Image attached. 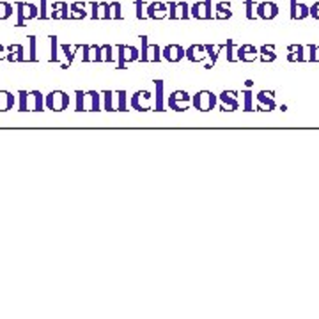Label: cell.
I'll return each mask as SVG.
<instances>
[{
  "instance_id": "4",
  "label": "cell",
  "mask_w": 319,
  "mask_h": 319,
  "mask_svg": "<svg viewBox=\"0 0 319 319\" xmlns=\"http://www.w3.org/2000/svg\"><path fill=\"white\" fill-rule=\"evenodd\" d=\"M239 93L238 91H222L218 96L220 110L222 112H234L239 108Z\"/></svg>"
},
{
  "instance_id": "47",
  "label": "cell",
  "mask_w": 319,
  "mask_h": 319,
  "mask_svg": "<svg viewBox=\"0 0 319 319\" xmlns=\"http://www.w3.org/2000/svg\"><path fill=\"white\" fill-rule=\"evenodd\" d=\"M309 16H312L314 20H319V2L312 4V7H309Z\"/></svg>"
},
{
  "instance_id": "2",
  "label": "cell",
  "mask_w": 319,
  "mask_h": 319,
  "mask_svg": "<svg viewBox=\"0 0 319 319\" xmlns=\"http://www.w3.org/2000/svg\"><path fill=\"white\" fill-rule=\"evenodd\" d=\"M69 103H71V100H69V96L64 91H52L45 98V106L53 110V112H62V110L68 108Z\"/></svg>"
},
{
  "instance_id": "6",
  "label": "cell",
  "mask_w": 319,
  "mask_h": 319,
  "mask_svg": "<svg viewBox=\"0 0 319 319\" xmlns=\"http://www.w3.org/2000/svg\"><path fill=\"white\" fill-rule=\"evenodd\" d=\"M190 16L197 20H213V7H211V0L204 2H195L190 7Z\"/></svg>"
},
{
  "instance_id": "21",
  "label": "cell",
  "mask_w": 319,
  "mask_h": 319,
  "mask_svg": "<svg viewBox=\"0 0 319 319\" xmlns=\"http://www.w3.org/2000/svg\"><path fill=\"white\" fill-rule=\"evenodd\" d=\"M53 9L55 11H52V18H55V20H59V18H62V20H68L69 18V7L66 2H55L53 4Z\"/></svg>"
},
{
  "instance_id": "24",
  "label": "cell",
  "mask_w": 319,
  "mask_h": 319,
  "mask_svg": "<svg viewBox=\"0 0 319 319\" xmlns=\"http://www.w3.org/2000/svg\"><path fill=\"white\" fill-rule=\"evenodd\" d=\"M124 59H126V64L138 61V59H140V50H138L137 46H126L124 45Z\"/></svg>"
},
{
  "instance_id": "26",
  "label": "cell",
  "mask_w": 319,
  "mask_h": 319,
  "mask_svg": "<svg viewBox=\"0 0 319 319\" xmlns=\"http://www.w3.org/2000/svg\"><path fill=\"white\" fill-rule=\"evenodd\" d=\"M30 96L34 98V112H43L45 110V96L39 91H32Z\"/></svg>"
},
{
  "instance_id": "15",
  "label": "cell",
  "mask_w": 319,
  "mask_h": 319,
  "mask_svg": "<svg viewBox=\"0 0 319 319\" xmlns=\"http://www.w3.org/2000/svg\"><path fill=\"white\" fill-rule=\"evenodd\" d=\"M287 61L289 62H305V46L303 45H289L287 46Z\"/></svg>"
},
{
  "instance_id": "32",
  "label": "cell",
  "mask_w": 319,
  "mask_h": 319,
  "mask_svg": "<svg viewBox=\"0 0 319 319\" xmlns=\"http://www.w3.org/2000/svg\"><path fill=\"white\" fill-rule=\"evenodd\" d=\"M140 41H142L140 61L142 62H149V41H147V36H140Z\"/></svg>"
},
{
  "instance_id": "25",
  "label": "cell",
  "mask_w": 319,
  "mask_h": 319,
  "mask_svg": "<svg viewBox=\"0 0 319 319\" xmlns=\"http://www.w3.org/2000/svg\"><path fill=\"white\" fill-rule=\"evenodd\" d=\"M28 100H30V93H27V91H20V93H18V110H20V112H27V110L30 108Z\"/></svg>"
},
{
  "instance_id": "46",
  "label": "cell",
  "mask_w": 319,
  "mask_h": 319,
  "mask_svg": "<svg viewBox=\"0 0 319 319\" xmlns=\"http://www.w3.org/2000/svg\"><path fill=\"white\" fill-rule=\"evenodd\" d=\"M309 61L311 62H318V45H309Z\"/></svg>"
},
{
  "instance_id": "3",
  "label": "cell",
  "mask_w": 319,
  "mask_h": 319,
  "mask_svg": "<svg viewBox=\"0 0 319 319\" xmlns=\"http://www.w3.org/2000/svg\"><path fill=\"white\" fill-rule=\"evenodd\" d=\"M190 103H192V96L186 93V91H174L169 96V100H167V105H169V108L174 110V112H185V110H188Z\"/></svg>"
},
{
  "instance_id": "30",
  "label": "cell",
  "mask_w": 319,
  "mask_h": 319,
  "mask_svg": "<svg viewBox=\"0 0 319 319\" xmlns=\"http://www.w3.org/2000/svg\"><path fill=\"white\" fill-rule=\"evenodd\" d=\"M241 96H243V110H245V112H252V110H254V105H252V101H254V94L246 89L241 93Z\"/></svg>"
},
{
  "instance_id": "29",
  "label": "cell",
  "mask_w": 319,
  "mask_h": 319,
  "mask_svg": "<svg viewBox=\"0 0 319 319\" xmlns=\"http://www.w3.org/2000/svg\"><path fill=\"white\" fill-rule=\"evenodd\" d=\"M243 5H245V16H246V20H255V0H243Z\"/></svg>"
},
{
  "instance_id": "51",
  "label": "cell",
  "mask_w": 319,
  "mask_h": 319,
  "mask_svg": "<svg viewBox=\"0 0 319 319\" xmlns=\"http://www.w3.org/2000/svg\"><path fill=\"white\" fill-rule=\"evenodd\" d=\"M5 52H7V50L0 45V61H5V57H7V53H5Z\"/></svg>"
},
{
  "instance_id": "52",
  "label": "cell",
  "mask_w": 319,
  "mask_h": 319,
  "mask_svg": "<svg viewBox=\"0 0 319 319\" xmlns=\"http://www.w3.org/2000/svg\"><path fill=\"white\" fill-rule=\"evenodd\" d=\"M245 85H246V89H250L252 85H254V80H246V82H245Z\"/></svg>"
},
{
  "instance_id": "41",
  "label": "cell",
  "mask_w": 319,
  "mask_h": 319,
  "mask_svg": "<svg viewBox=\"0 0 319 319\" xmlns=\"http://www.w3.org/2000/svg\"><path fill=\"white\" fill-rule=\"evenodd\" d=\"M101 5V11H103V20H112V9H110V4H106V2H100Z\"/></svg>"
},
{
  "instance_id": "35",
  "label": "cell",
  "mask_w": 319,
  "mask_h": 319,
  "mask_svg": "<svg viewBox=\"0 0 319 319\" xmlns=\"http://www.w3.org/2000/svg\"><path fill=\"white\" fill-rule=\"evenodd\" d=\"M309 16V5L307 4H298L295 11V20H305Z\"/></svg>"
},
{
  "instance_id": "18",
  "label": "cell",
  "mask_w": 319,
  "mask_h": 319,
  "mask_svg": "<svg viewBox=\"0 0 319 319\" xmlns=\"http://www.w3.org/2000/svg\"><path fill=\"white\" fill-rule=\"evenodd\" d=\"M259 59L264 64H270L277 59V53H275V45H263L259 48Z\"/></svg>"
},
{
  "instance_id": "34",
  "label": "cell",
  "mask_w": 319,
  "mask_h": 319,
  "mask_svg": "<svg viewBox=\"0 0 319 319\" xmlns=\"http://www.w3.org/2000/svg\"><path fill=\"white\" fill-rule=\"evenodd\" d=\"M85 96H87V94H85L84 91H77V94H75V98H77V101H75V110H77V112H84L85 110Z\"/></svg>"
},
{
  "instance_id": "11",
  "label": "cell",
  "mask_w": 319,
  "mask_h": 319,
  "mask_svg": "<svg viewBox=\"0 0 319 319\" xmlns=\"http://www.w3.org/2000/svg\"><path fill=\"white\" fill-rule=\"evenodd\" d=\"M91 50L94 52L93 55V62H115L113 59V50L110 45H103V46H98V45H93Z\"/></svg>"
},
{
  "instance_id": "48",
  "label": "cell",
  "mask_w": 319,
  "mask_h": 319,
  "mask_svg": "<svg viewBox=\"0 0 319 319\" xmlns=\"http://www.w3.org/2000/svg\"><path fill=\"white\" fill-rule=\"evenodd\" d=\"M91 7H93L91 18H93V20H98V18H100V4H98V2H91Z\"/></svg>"
},
{
  "instance_id": "8",
  "label": "cell",
  "mask_w": 319,
  "mask_h": 319,
  "mask_svg": "<svg viewBox=\"0 0 319 319\" xmlns=\"http://www.w3.org/2000/svg\"><path fill=\"white\" fill-rule=\"evenodd\" d=\"M255 14L261 20L271 21L279 16V5L275 4V2H261V4L255 5Z\"/></svg>"
},
{
  "instance_id": "10",
  "label": "cell",
  "mask_w": 319,
  "mask_h": 319,
  "mask_svg": "<svg viewBox=\"0 0 319 319\" xmlns=\"http://www.w3.org/2000/svg\"><path fill=\"white\" fill-rule=\"evenodd\" d=\"M162 59L169 61L170 64H176V62L185 59V48L181 45H167L162 50Z\"/></svg>"
},
{
  "instance_id": "31",
  "label": "cell",
  "mask_w": 319,
  "mask_h": 319,
  "mask_svg": "<svg viewBox=\"0 0 319 319\" xmlns=\"http://www.w3.org/2000/svg\"><path fill=\"white\" fill-rule=\"evenodd\" d=\"M103 108H105L106 112H113V110H115V105H113V93H110V91L103 93Z\"/></svg>"
},
{
  "instance_id": "36",
  "label": "cell",
  "mask_w": 319,
  "mask_h": 319,
  "mask_svg": "<svg viewBox=\"0 0 319 319\" xmlns=\"http://www.w3.org/2000/svg\"><path fill=\"white\" fill-rule=\"evenodd\" d=\"M12 14V5L7 2H0V20H7Z\"/></svg>"
},
{
  "instance_id": "44",
  "label": "cell",
  "mask_w": 319,
  "mask_h": 319,
  "mask_svg": "<svg viewBox=\"0 0 319 319\" xmlns=\"http://www.w3.org/2000/svg\"><path fill=\"white\" fill-rule=\"evenodd\" d=\"M135 5H137V18L138 20L147 18L146 14H144V0H135Z\"/></svg>"
},
{
  "instance_id": "38",
  "label": "cell",
  "mask_w": 319,
  "mask_h": 319,
  "mask_svg": "<svg viewBox=\"0 0 319 319\" xmlns=\"http://www.w3.org/2000/svg\"><path fill=\"white\" fill-rule=\"evenodd\" d=\"M117 69H124L126 68V59H124V45H119L117 46Z\"/></svg>"
},
{
  "instance_id": "22",
  "label": "cell",
  "mask_w": 319,
  "mask_h": 319,
  "mask_svg": "<svg viewBox=\"0 0 319 319\" xmlns=\"http://www.w3.org/2000/svg\"><path fill=\"white\" fill-rule=\"evenodd\" d=\"M154 87H156V112H163V87L165 82L163 80H154Z\"/></svg>"
},
{
  "instance_id": "45",
  "label": "cell",
  "mask_w": 319,
  "mask_h": 319,
  "mask_svg": "<svg viewBox=\"0 0 319 319\" xmlns=\"http://www.w3.org/2000/svg\"><path fill=\"white\" fill-rule=\"evenodd\" d=\"M82 61L84 62H93V57H91V46L89 45H85V46H82Z\"/></svg>"
},
{
  "instance_id": "1",
  "label": "cell",
  "mask_w": 319,
  "mask_h": 319,
  "mask_svg": "<svg viewBox=\"0 0 319 319\" xmlns=\"http://www.w3.org/2000/svg\"><path fill=\"white\" fill-rule=\"evenodd\" d=\"M216 103H218V96L211 91H199L197 94L192 96V105L199 112H211V110H214Z\"/></svg>"
},
{
  "instance_id": "40",
  "label": "cell",
  "mask_w": 319,
  "mask_h": 319,
  "mask_svg": "<svg viewBox=\"0 0 319 319\" xmlns=\"http://www.w3.org/2000/svg\"><path fill=\"white\" fill-rule=\"evenodd\" d=\"M110 9H112V18L113 20H122V12H121V2H113L110 4Z\"/></svg>"
},
{
  "instance_id": "49",
  "label": "cell",
  "mask_w": 319,
  "mask_h": 319,
  "mask_svg": "<svg viewBox=\"0 0 319 319\" xmlns=\"http://www.w3.org/2000/svg\"><path fill=\"white\" fill-rule=\"evenodd\" d=\"M41 20H46L48 14H46V0H41V12H39Z\"/></svg>"
},
{
  "instance_id": "12",
  "label": "cell",
  "mask_w": 319,
  "mask_h": 319,
  "mask_svg": "<svg viewBox=\"0 0 319 319\" xmlns=\"http://www.w3.org/2000/svg\"><path fill=\"white\" fill-rule=\"evenodd\" d=\"M146 11V16L151 20H163V18L169 16V7L163 2H151Z\"/></svg>"
},
{
  "instance_id": "42",
  "label": "cell",
  "mask_w": 319,
  "mask_h": 319,
  "mask_svg": "<svg viewBox=\"0 0 319 319\" xmlns=\"http://www.w3.org/2000/svg\"><path fill=\"white\" fill-rule=\"evenodd\" d=\"M28 46H30L28 61H36V37L34 36H28Z\"/></svg>"
},
{
  "instance_id": "23",
  "label": "cell",
  "mask_w": 319,
  "mask_h": 319,
  "mask_svg": "<svg viewBox=\"0 0 319 319\" xmlns=\"http://www.w3.org/2000/svg\"><path fill=\"white\" fill-rule=\"evenodd\" d=\"M85 16H87L85 2H75V4H71V20H82V18Z\"/></svg>"
},
{
  "instance_id": "37",
  "label": "cell",
  "mask_w": 319,
  "mask_h": 319,
  "mask_svg": "<svg viewBox=\"0 0 319 319\" xmlns=\"http://www.w3.org/2000/svg\"><path fill=\"white\" fill-rule=\"evenodd\" d=\"M149 52L153 53V55L149 57V61H154V62H160V61H162V48H160L158 45L149 46Z\"/></svg>"
},
{
  "instance_id": "39",
  "label": "cell",
  "mask_w": 319,
  "mask_h": 319,
  "mask_svg": "<svg viewBox=\"0 0 319 319\" xmlns=\"http://www.w3.org/2000/svg\"><path fill=\"white\" fill-rule=\"evenodd\" d=\"M232 46H234V41L232 39H227V43H225V50H227V61L229 62H234V61H238V59H236L234 57V53H232Z\"/></svg>"
},
{
  "instance_id": "33",
  "label": "cell",
  "mask_w": 319,
  "mask_h": 319,
  "mask_svg": "<svg viewBox=\"0 0 319 319\" xmlns=\"http://www.w3.org/2000/svg\"><path fill=\"white\" fill-rule=\"evenodd\" d=\"M115 108L119 110V112H126L128 110V94L124 93V91H119L117 93V106Z\"/></svg>"
},
{
  "instance_id": "43",
  "label": "cell",
  "mask_w": 319,
  "mask_h": 319,
  "mask_svg": "<svg viewBox=\"0 0 319 319\" xmlns=\"http://www.w3.org/2000/svg\"><path fill=\"white\" fill-rule=\"evenodd\" d=\"M52 57H50V62H59V57H57V36H52Z\"/></svg>"
},
{
  "instance_id": "28",
  "label": "cell",
  "mask_w": 319,
  "mask_h": 319,
  "mask_svg": "<svg viewBox=\"0 0 319 319\" xmlns=\"http://www.w3.org/2000/svg\"><path fill=\"white\" fill-rule=\"evenodd\" d=\"M87 96H91V112H100V108L103 106L100 93H96V91H89Z\"/></svg>"
},
{
  "instance_id": "9",
  "label": "cell",
  "mask_w": 319,
  "mask_h": 319,
  "mask_svg": "<svg viewBox=\"0 0 319 319\" xmlns=\"http://www.w3.org/2000/svg\"><path fill=\"white\" fill-rule=\"evenodd\" d=\"M149 100H151L149 91H137V93L131 96L129 105H131L133 110H138V112H147V110H151Z\"/></svg>"
},
{
  "instance_id": "27",
  "label": "cell",
  "mask_w": 319,
  "mask_h": 319,
  "mask_svg": "<svg viewBox=\"0 0 319 319\" xmlns=\"http://www.w3.org/2000/svg\"><path fill=\"white\" fill-rule=\"evenodd\" d=\"M61 48H62V52H64V55H66V62L62 64V69H68L69 64L75 61V50H77V46H75V48H71L69 45H61Z\"/></svg>"
},
{
  "instance_id": "20",
  "label": "cell",
  "mask_w": 319,
  "mask_h": 319,
  "mask_svg": "<svg viewBox=\"0 0 319 319\" xmlns=\"http://www.w3.org/2000/svg\"><path fill=\"white\" fill-rule=\"evenodd\" d=\"M214 16L218 20H229L232 16V11H230V2H218L216 7H214Z\"/></svg>"
},
{
  "instance_id": "7",
  "label": "cell",
  "mask_w": 319,
  "mask_h": 319,
  "mask_svg": "<svg viewBox=\"0 0 319 319\" xmlns=\"http://www.w3.org/2000/svg\"><path fill=\"white\" fill-rule=\"evenodd\" d=\"M18 9V21H16V27H23L25 20H34V18L39 16L37 12V7L34 4H23V2H18L16 4Z\"/></svg>"
},
{
  "instance_id": "50",
  "label": "cell",
  "mask_w": 319,
  "mask_h": 319,
  "mask_svg": "<svg viewBox=\"0 0 319 319\" xmlns=\"http://www.w3.org/2000/svg\"><path fill=\"white\" fill-rule=\"evenodd\" d=\"M298 5V0H291V20H295V11Z\"/></svg>"
},
{
  "instance_id": "17",
  "label": "cell",
  "mask_w": 319,
  "mask_h": 319,
  "mask_svg": "<svg viewBox=\"0 0 319 319\" xmlns=\"http://www.w3.org/2000/svg\"><path fill=\"white\" fill-rule=\"evenodd\" d=\"M7 57H5V61H9V62H21L25 59V55H23V46L21 45H9L7 48Z\"/></svg>"
},
{
  "instance_id": "14",
  "label": "cell",
  "mask_w": 319,
  "mask_h": 319,
  "mask_svg": "<svg viewBox=\"0 0 319 319\" xmlns=\"http://www.w3.org/2000/svg\"><path fill=\"white\" fill-rule=\"evenodd\" d=\"M185 57L190 62H202L208 57V53L204 45H192L185 50Z\"/></svg>"
},
{
  "instance_id": "16",
  "label": "cell",
  "mask_w": 319,
  "mask_h": 319,
  "mask_svg": "<svg viewBox=\"0 0 319 319\" xmlns=\"http://www.w3.org/2000/svg\"><path fill=\"white\" fill-rule=\"evenodd\" d=\"M16 105V96L9 91H0V112L12 110Z\"/></svg>"
},
{
  "instance_id": "13",
  "label": "cell",
  "mask_w": 319,
  "mask_h": 319,
  "mask_svg": "<svg viewBox=\"0 0 319 319\" xmlns=\"http://www.w3.org/2000/svg\"><path fill=\"white\" fill-rule=\"evenodd\" d=\"M238 55H236V59L241 62H254L255 59L259 57V50L255 48V46L252 45H241L238 48Z\"/></svg>"
},
{
  "instance_id": "19",
  "label": "cell",
  "mask_w": 319,
  "mask_h": 319,
  "mask_svg": "<svg viewBox=\"0 0 319 319\" xmlns=\"http://www.w3.org/2000/svg\"><path fill=\"white\" fill-rule=\"evenodd\" d=\"M204 48H206V53L208 57H210V64H206L204 68L206 69H211L214 64H216V61H218V55L220 52H222L223 48H225V45H220V46H213V45H204Z\"/></svg>"
},
{
  "instance_id": "5",
  "label": "cell",
  "mask_w": 319,
  "mask_h": 319,
  "mask_svg": "<svg viewBox=\"0 0 319 319\" xmlns=\"http://www.w3.org/2000/svg\"><path fill=\"white\" fill-rule=\"evenodd\" d=\"M255 101H257V105H255L257 112H271V110L277 108L273 91H259L257 96H255Z\"/></svg>"
}]
</instances>
